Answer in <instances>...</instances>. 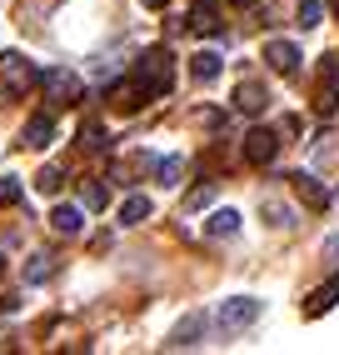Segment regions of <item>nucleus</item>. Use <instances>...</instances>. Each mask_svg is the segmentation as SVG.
Listing matches in <instances>:
<instances>
[{
  "mask_svg": "<svg viewBox=\"0 0 339 355\" xmlns=\"http://www.w3.org/2000/svg\"><path fill=\"white\" fill-rule=\"evenodd\" d=\"M140 80H145V90H150L155 101L170 96V90H175V55H170L165 45L145 51V55H140Z\"/></svg>",
  "mask_w": 339,
  "mask_h": 355,
  "instance_id": "f257e3e1",
  "label": "nucleus"
},
{
  "mask_svg": "<svg viewBox=\"0 0 339 355\" xmlns=\"http://www.w3.org/2000/svg\"><path fill=\"white\" fill-rule=\"evenodd\" d=\"M0 85H6L10 96H26V90L40 85V70L20 55V51H6V55H0Z\"/></svg>",
  "mask_w": 339,
  "mask_h": 355,
  "instance_id": "f03ea898",
  "label": "nucleus"
},
{
  "mask_svg": "<svg viewBox=\"0 0 339 355\" xmlns=\"http://www.w3.org/2000/svg\"><path fill=\"white\" fill-rule=\"evenodd\" d=\"M40 90H45V96H51L55 105H75L85 85H80L75 70H45V76H40Z\"/></svg>",
  "mask_w": 339,
  "mask_h": 355,
  "instance_id": "7ed1b4c3",
  "label": "nucleus"
},
{
  "mask_svg": "<svg viewBox=\"0 0 339 355\" xmlns=\"http://www.w3.org/2000/svg\"><path fill=\"white\" fill-rule=\"evenodd\" d=\"M259 311H264V305L255 295H235V300L220 305V315H214V320H220V330H245V325L259 320Z\"/></svg>",
  "mask_w": 339,
  "mask_h": 355,
  "instance_id": "20e7f679",
  "label": "nucleus"
},
{
  "mask_svg": "<svg viewBox=\"0 0 339 355\" xmlns=\"http://www.w3.org/2000/svg\"><path fill=\"white\" fill-rule=\"evenodd\" d=\"M320 115H334L339 110V55H324V70H320V101H314Z\"/></svg>",
  "mask_w": 339,
  "mask_h": 355,
  "instance_id": "39448f33",
  "label": "nucleus"
},
{
  "mask_svg": "<svg viewBox=\"0 0 339 355\" xmlns=\"http://www.w3.org/2000/svg\"><path fill=\"white\" fill-rule=\"evenodd\" d=\"M145 101H155V96H150V90H145V80H140V76L110 90V105H115V110H125V115H135V110H140Z\"/></svg>",
  "mask_w": 339,
  "mask_h": 355,
  "instance_id": "423d86ee",
  "label": "nucleus"
},
{
  "mask_svg": "<svg viewBox=\"0 0 339 355\" xmlns=\"http://www.w3.org/2000/svg\"><path fill=\"white\" fill-rule=\"evenodd\" d=\"M275 150H280V135H275V130H250V135H245V160H250V165H270Z\"/></svg>",
  "mask_w": 339,
  "mask_h": 355,
  "instance_id": "0eeeda50",
  "label": "nucleus"
},
{
  "mask_svg": "<svg viewBox=\"0 0 339 355\" xmlns=\"http://www.w3.org/2000/svg\"><path fill=\"white\" fill-rule=\"evenodd\" d=\"M264 60H270V70H280V76H295L300 70V45L295 40H270L264 45Z\"/></svg>",
  "mask_w": 339,
  "mask_h": 355,
  "instance_id": "6e6552de",
  "label": "nucleus"
},
{
  "mask_svg": "<svg viewBox=\"0 0 339 355\" xmlns=\"http://www.w3.org/2000/svg\"><path fill=\"white\" fill-rule=\"evenodd\" d=\"M200 336H205V311H190L175 330H170V350H185V345H200Z\"/></svg>",
  "mask_w": 339,
  "mask_h": 355,
  "instance_id": "1a4fd4ad",
  "label": "nucleus"
},
{
  "mask_svg": "<svg viewBox=\"0 0 339 355\" xmlns=\"http://www.w3.org/2000/svg\"><path fill=\"white\" fill-rule=\"evenodd\" d=\"M264 105H270V90H264L259 80H239V85H235V110H245V115H259Z\"/></svg>",
  "mask_w": 339,
  "mask_h": 355,
  "instance_id": "9d476101",
  "label": "nucleus"
},
{
  "mask_svg": "<svg viewBox=\"0 0 339 355\" xmlns=\"http://www.w3.org/2000/svg\"><path fill=\"white\" fill-rule=\"evenodd\" d=\"M51 140H55V121H51V115H30L26 130H20V146L40 150V146H51Z\"/></svg>",
  "mask_w": 339,
  "mask_h": 355,
  "instance_id": "9b49d317",
  "label": "nucleus"
},
{
  "mask_svg": "<svg viewBox=\"0 0 339 355\" xmlns=\"http://www.w3.org/2000/svg\"><path fill=\"white\" fill-rule=\"evenodd\" d=\"M220 70H225L220 51H195V55H190V76H195L200 85H210V80H220Z\"/></svg>",
  "mask_w": 339,
  "mask_h": 355,
  "instance_id": "f8f14e48",
  "label": "nucleus"
},
{
  "mask_svg": "<svg viewBox=\"0 0 339 355\" xmlns=\"http://www.w3.org/2000/svg\"><path fill=\"white\" fill-rule=\"evenodd\" d=\"M334 305H339V275H329L324 286H320V291H314V295L304 300V315L314 320V315H324V311H334Z\"/></svg>",
  "mask_w": 339,
  "mask_h": 355,
  "instance_id": "ddd939ff",
  "label": "nucleus"
},
{
  "mask_svg": "<svg viewBox=\"0 0 339 355\" xmlns=\"http://www.w3.org/2000/svg\"><path fill=\"white\" fill-rule=\"evenodd\" d=\"M289 180H295V191H300V200H304V205H314V210H324V205H329V191H324V185L314 180V175H304V171H300V175H289Z\"/></svg>",
  "mask_w": 339,
  "mask_h": 355,
  "instance_id": "4468645a",
  "label": "nucleus"
},
{
  "mask_svg": "<svg viewBox=\"0 0 339 355\" xmlns=\"http://www.w3.org/2000/svg\"><path fill=\"white\" fill-rule=\"evenodd\" d=\"M150 196H125V205H120V220L125 225H140V220H150Z\"/></svg>",
  "mask_w": 339,
  "mask_h": 355,
  "instance_id": "2eb2a0df",
  "label": "nucleus"
},
{
  "mask_svg": "<svg viewBox=\"0 0 339 355\" xmlns=\"http://www.w3.org/2000/svg\"><path fill=\"white\" fill-rule=\"evenodd\" d=\"M205 230L210 235H235L239 230V210H214V216L205 220Z\"/></svg>",
  "mask_w": 339,
  "mask_h": 355,
  "instance_id": "dca6fc26",
  "label": "nucleus"
},
{
  "mask_svg": "<svg viewBox=\"0 0 339 355\" xmlns=\"http://www.w3.org/2000/svg\"><path fill=\"white\" fill-rule=\"evenodd\" d=\"M105 200H110V196H105L100 180H80V205H85V210H105Z\"/></svg>",
  "mask_w": 339,
  "mask_h": 355,
  "instance_id": "f3484780",
  "label": "nucleus"
},
{
  "mask_svg": "<svg viewBox=\"0 0 339 355\" xmlns=\"http://www.w3.org/2000/svg\"><path fill=\"white\" fill-rule=\"evenodd\" d=\"M51 225H55L60 235H75V230H80V210H75V205H55Z\"/></svg>",
  "mask_w": 339,
  "mask_h": 355,
  "instance_id": "a211bd4d",
  "label": "nucleus"
},
{
  "mask_svg": "<svg viewBox=\"0 0 339 355\" xmlns=\"http://www.w3.org/2000/svg\"><path fill=\"white\" fill-rule=\"evenodd\" d=\"M80 150H105V125L100 121H85L80 125Z\"/></svg>",
  "mask_w": 339,
  "mask_h": 355,
  "instance_id": "6ab92c4d",
  "label": "nucleus"
},
{
  "mask_svg": "<svg viewBox=\"0 0 339 355\" xmlns=\"http://www.w3.org/2000/svg\"><path fill=\"white\" fill-rule=\"evenodd\" d=\"M180 171H185V160H180V155H165V160H155V175H160L165 185H175V180H180Z\"/></svg>",
  "mask_w": 339,
  "mask_h": 355,
  "instance_id": "aec40b11",
  "label": "nucleus"
},
{
  "mask_svg": "<svg viewBox=\"0 0 339 355\" xmlns=\"http://www.w3.org/2000/svg\"><path fill=\"white\" fill-rule=\"evenodd\" d=\"M320 15H324V0H300V26L304 31L320 26Z\"/></svg>",
  "mask_w": 339,
  "mask_h": 355,
  "instance_id": "412c9836",
  "label": "nucleus"
},
{
  "mask_svg": "<svg viewBox=\"0 0 339 355\" xmlns=\"http://www.w3.org/2000/svg\"><path fill=\"white\" fill-rule=\"evenodd\" d=\"M60 180H65V175L55 171V165H45V171L35 175V191H40V196H55V191H60Z\"/></svg>",
  "mask_w": 339,
  "mask_h": 355,
  "instance_id": "4be33fe9",
  "label": "nucleus"
},
{
  "mask_svg": "<svg viewBox=\"0 0 339 355\" xmlns=\"http://www.w3.org/2000/svg\"><path fill=\"white\" fill-rule=\"evenodd\" d=\"M259 210L270 216V225H295V210H289V205H280V200H264Z\"/></svg>",
  "mask_w": 339,
  "mask_h": 355,
  "instance_id": "5701e85b",
  "label": "nucleus"
},
{
  "mask_svg": "<svg viewBox=\"0 0 339 355\" xmlns=\"http://www.w3.org/2000/svg\"><path fill=\"white\" fill-rule=\"evenodd\" d=\"M51 270H55V260H51V255H35L30 266H26V280H30V286H40V280L51 275Z\"/></svg>",
  "mask_w": 339,
  "mask_h": 355,
  "instance_id": "b1692460",
  "label": "nucleus"
},
{
  "mask_svg": "<svg viewBox=\"0 0 339 355\" xmlns=\"http://www.w3.org/2000/svg\"><path fill=\"white\" fill-rule=\"evenodd\" d=\"M190 26H195L200 35H214V31H220V20H214V10H210V6H200L195 15H190Z\"/></svg>",
  "mask_w": 339,
  "mask_h": 355,
  "instance_id": "393cba45",
  "label": "nucleus"
},
{
  "mask_svg": "<svg viewBox=\"0 0 339 355\" xmlns=\"http://www.w3.org/2000/svg\"><path fill=\"white\" fill-rule=\"evenodd\" d=\"M10 200H20V180L15 175H0V205H10Z\"/></svg>",
  "mask_w": 339,
  "mask_h": 355,
  "instance_id": "a878e982",
  "label": "nucleus"
},
{
  "mask_svg": "<svg viewBox=\"0 0 339 355\" xmlns=\"http://www.w3.org/2000/svg\"><path fill=\"white\" fill-rule=\"evenodd\" d=\"M210 196H214V185L205 180V185H195V191H190V200H185V205H190V210H200V205H210Z\"/></svg>",
  "mask_w": 339,
  "mask_h": 355,
  "instance_id": "bb28decb",
  "label": "nucleus"
},
{
  "mask_svg": "<svg viewBox=\"0 0 339 355\" xmlns=\"http://www.w3.org/2000/svg\"><path fill=\"white\" fill-rule=\"evenodd\" d=\"M0 305H6V311H15V295H6V300H0Z\"/></svg>",
  "mask_w": 339,
  "mask_h": 355,
  "instance_id": "cd10ccee",
  "label": "nucleus"
},
{
  "mask_svg": "<svg viewBox=\"0 0 339 355\" xmlns=\"http://www.w3.org/2000/svg\"><path fill=\"white\" fill-rule=\"evenodd\" d=\"M145 6H165V0H145Z\"/></svg>",
  "mask_w": 339,
  "mask_h": 355,
  "instance_id": "c85d7f7f",
  "label": "nucleus"
},
{
  "mask_svg": "<svg viewBox=\"0 0 339 355\" xmlns=\"http://www.w3.org/2000/svg\"><path fill=\"white\" fill-rule=\"evenodd\" d=\"M235 6H255V0H235Z\"/></svg>",
  "mask_w": 339,
  "mask_h": 355,
  "instance_id": "c756f323",
  "label": "nucleus"
},
{
  "mask_svg": "<svg viewBox=\"0 0 339 355\" xmlns=\"http://www.w3.org/2000/svg\"><path fill=\"white\" fill-rule=\"evenodd\" d=\"M0 350H6V340H0Z\"/></svg>",
  "mask_w": 339,
  "mask_h": 355,
  "instance_id": "7c9ffc66",
  "label": "nucleus"
},
{
  "mask_svg": "<svg viewBox=\"0 0 339 355\" xmlns=\"http://www.w3.org/2000/svg\"><path fill=\"white\" fill-rule=\"evenodd\" d=\"M334 10H339V0H334Z\"/></svg>",
  "mask_w": 339,
  "mask_h": 355,
  "instance_id": "2f4dec72",
  "label": "nucleus"
}]
</instances>
